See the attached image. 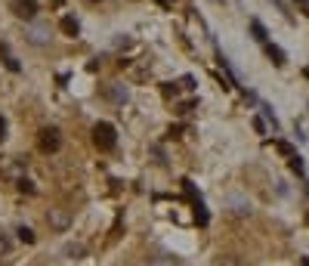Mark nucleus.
<instances>
[{
	"mask_svg": "<svg viewBox=\"0 0 309 266\" xmlns=\"http://www.w3.org/2000/svg\"><path fill=\"white\" fill-rule=\"evenodd\" d=\"M93 142H96V149L111 152L114 142H118V133H114V127H111L108 121H99V124L93 127Z\"/></svg>",
	"mask_w": 309,
	"mask_h": 266,
	"instance_id": "obj_1",
	"label": "nucleus"
},
{
	"mask_svg": "<svg viewBox=\"0 0 309 266\" xmlns=\"http://www.w3.org/2000/svg\"><path fill=\"white\" fill-rule=\"evenodd\" d=\"M37 142H41V149H44V152H59L62 136H59V130H56V127H44V130H41V136H37Z\"/></svg>",
	"mask_w": 309,
	"mask_h": 266,
	"instance_id": "obj_2",
	"label": "nucleus"
},
{
	"mask_svg": "<svg viewBox=\"0 0 309 266\" xmlns=\"http://www.w3.org/2000/svg\"><path fill=\"white\" fill-rule=\"evenodd\" d=\"M13 13H16L19 19H34L37 4H34V0H16V4H13Z\"/></svg>",
	"mask_w": 309,
	"mask_h": 266,
	"instance_id": "obj_3",
	"label": "nucleus"
},
{
	"mask_svg": "<svg viewBox=\"0 0 309 266\" xmlns=\"http://www.w3.org/2000/svg\"><path fill=\"white\" fill-rule=\"evenodd\" d=\"M28 41L31 44H47L50 41V25H31L28 28Z\"/></svg>",
	"mask_w": 309,
	"mask_h": 266,
	"instance_id": "obj_4",
	"label": "nucleus"
},
{
	"mask_svg": "<svg viewBox=\"0 0 309 266\" xmlns=\"http://www.w3.org/2000/svg\"><path fill=\"white\" fill-rule=\"evenodd\" d=\"M62 31H65L68 37H77V34H81V25H77L74 16H65V19H62Z\"/></svg>",
	"mask_w": 309,
	"mask_h": 266,
	"instance_id": "obj_5",
	"label": "nucleus"
},
{
	"mask_svg": "<svg viewBox=\"0 0 309 266\" xmlns=\"http://www.w3.org/2000/svg\"><path fill=\"white\" fill-rule=\"evenodd\" d=\"M266 53H269V59H272L275 65H285V62H288V59H285V50H282V47H275V44H269V47H266Z\"/></svg>",
	"mask_w": 309,
	"mask_h": 266,
	"instance_id": "obj_6",
	"label": "nucleus"
},
{
	"mask_svg": "<svg viewBox=\"0 0 309 266\" xmlns=\"http://www.w3.org/2000/svg\"><path fill=\"white\" fill-rule=\"evenodd\" d=\"M251 31H254V37H257V41H266V28H263V25L257 22V19L251 22Z\"/></svg>",
	"mask_w": 309,
	"mask_h": 266,
	"instance_id": "obj_7",
	"label": "nucleus"
},
{
	"mask_svg": "<svg viewBox=\"0 0 309 266\" xmlns=\"http://www.w3.org/2000/svg\"><path fill=\"white\" fill-rule=\"evenodd\" d=\"M50 223L59 226V229H65V226H68V217H65V214H50Z\"/></svg>",
	"mask_w": 309,
	"mask_h": 266,
	"instance_id": "obj_8",
	"label": "nucleus"
},
{
	"mask_svg": "<svg viewBox=\"0 0 309 266\" xmlns=\"http://www.w3.org/2000/svg\"><path fill=\"white\" fill-rule=\"evenodd\" d=\"M16 232H19V242H25V245H31V242H34V232L28 229V226H22V229H16Z\"/></svg>",
	"mask_w": 309,
	"mask_h": 266,
	"instance_id": "obj_9",
	"label": "nucleus"
},
{
	"mask_svg": "<svg viewBox=\"0 0 309 266\" xmlns=\"http://www.w3.org/2000/svg\"><path fill=\"white\" fill-rule=\"evenodd\" d=\"M151 266H176V263H173L170 257H164V254H161V257H154V260H151Z\"/></svg>",
	"mask_w": 309,
	"mask_h": 266,
	"instance_id": "obj_10",
	"label": "nucleus"
},
{
	"mask_svg": "<svg viewBox=\"0 0 309 266\" xmlns=\"http://www.w3.org/2000/svg\"><path fill=\"white\" fill-rule=\"evenodd\" d=\"M291 167H294L297 173H303V161H300V158H291Z\"/></svg>",
	"mask_w": 309,
	"mask_h": 266,
	"instance_id": "obj_11",
	"label": "nucleus"
},
{
	"mask_svg": "<svg viewBox=\"0 0 309 266\" xmlns=\"http://www.w3.org/2000/svg\"><path fill=\"white\" fill-rule=\"evenodd\" d=\"M19 189H22V192H34V186H31L28 180H22V183H19Z\"/></svg>",
	"mask_w": 309,
	"mask_h": 266,
	"instance_id": "obj_12",
	"label": "nucleus"
},
{
	"mask_svg": "<svg viewBox=\"0 0 309 266\" xmlns=\"http://www.w3.org/2000/svg\"><path fill=\"white\" fill-rule=\"evenodd\" d=\"M0 139H7V118H0Z\"/></svg>",
	"mask_w": 309,
	"mask_h": 266,
	"instance_id": "obj_13",
	"label": "nucleus"
},
{
	"mask_svg": "<svg viewBox=\"0 0 309 266\" xmlns=\"http://www.w3.org/2000/svg\"><path fill=\"white\" fill-rule=\"evenodd\" d=\"M300 7H303V13L309 16V0H300Z\"/></svg>",
	"mask_w": 309,
	"mask_h": 266,
	"instance_id": "obj_14",
	"label": "nucleus"
},
{
	"mask_svg": "<svg viewBox=\"0 0 309 266\" xmlns=\"http://www.w3.org/2000/svg\"><path fill=\"white\" fill-rule=\"evenodd\" d=\"M300 266H309V257H303V263H300Z\"/></svg>",
	"mask_w": 309,
	"mask_h": 266,
	"instance_id": "obj_15",
	"label": "nucleus"
},
{
	"mask_svg": "<svg viewBox=\"0 0 309 266\" xmlns=\"http://www.w3.org/2000/svg\"><path fill=\"white\" fill-rule=\"evenodd\" d=\"M161 4H164V7H170V0H161Z\"/></svg>",
	"mask_w": 309,
	"mask_h": 266,
	"instance_id": "obj_16",
	"label": "nucleus"
},
{
	"mask_svg": "<svg viewBox=\"0 0 309 266\" xmlns=\"http://www.w3.org/2000/svg\"><path fill=\"white\" fill-rule=\"evenodd\" d=\"M306 78H309V68H306Z\"/></svg>",
	"mask_w": 309,
	"mask_h": 266,
	"instance_id": "obj_17",
	"label": "nucleus"
}]
</instances>
